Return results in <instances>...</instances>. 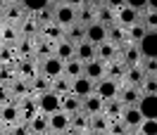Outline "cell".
<instances>
[{"instance_id": "obj_1", "label": "cell", "mask_w": 157, "mask_h": 135, "mask_svg": "<svg viewBox=\"0 0 157 135\" xmlns=\"http://www.w3.org/2000/svg\"><path fill=\"white\" fill-rule=\"evenodd\" d=\"M52 14H55V19H52V21L57 24L59 29H69L71 24H76V21H78V10H76V7H71V5H67V2L57 5Z\"/></svg>"}, {"instance_id": "obj_2", "label": "cell", "mask_w": 157, "mask_h": 135, "mask_svg": "<svg viewBox=\"0 0 157 135\" xmlns=\"http://www.w3.org/2000/svg\"><path fill=\"white\" fill-rule=\"evenodd\" d=\"M36 109H38L40 114H55L59 111V95L57 93H36Z\"/></svg>"}, {"instance_id": "obj_3", "label": "cell", "mask_w": 157, "mask_h": 135, "mask_svg": "<svg viewBox=\"0 0 157 135\" xmlns=\"http://www.w3.org/2000/svg\"><path fill=\"white\" fill-rule=\"evenodd\" d=\"M93 93L100 95L105 102H107V100H114V97L119 95V81L117 78H109V76L100 78V81H95V90H93Z\"/></svg>"}, {"instance_id": "obj_4", "label": "cell", "mask_w": 157, "mask_h": 135, "mask_svg": "<svg viewBox=\"0 0 157 135\" xmlns=\"http://www.w3.org/2000/svg\"><path fill=\"white\" fill-rule=\"evenodd\" d=\"M40 74H45L48 78H57V76H62L64 74V62L59 57H45L43 62H40Z\"/></svg>"}, {"instance_id": "obj_5", "label": "cell", "mask_w": 157, "mask_h": 135, "mask_svg": "<svg viewBox=\"0 0 157 135\" xmlns=\"http://www.w3.org/2000/svg\"><path fill=\"white\" fill-rule=\"evenodd\" d=\"M48 126L52 133H64L67 128H71V116L67 111H55V114H48Z\"/></svg>"}, {"instance_id": "obj_6", "label": "cell", "mask_w": 157, "mask_h": 135, "mask_svg": "<svg viewBox=\"0 0 157 135\" xmlns=\"http://www.w3.org/2000/svg\"><path fill=\"white\" fill-rule=\"evenodd\" d=\"M95 90V81H90L88 76H78V78H71V93L76 97H88L90 93Z\"/></svg>"}, {"instance_id": "obj_7", "label": "cell", "mask_w": 157, "mask_h": 135, "mask_svg": "<svg viewBox=\"0 0 157 135\" xmlns=\"http://www.w3.org/2000/svg\"><path fill=\"white\" fill-rule=\"evenodd\" d=\"M119 59H121L126 67H136V64H140V62H143V52H140V48H138V43L126 45L124 52L119 50Z\"/></svg>"}, {"instance_id": "obj_8", "label": "cell", "mask_w": 157, "mask_h": 135, "mask_svg": "<svg viewBox=\"0 0 157 135\" xmlns=\"http://www.w3.org/2000/svg\"><path fill=\"white\" fill-rule=\"evenodd\" d=\"M59 109L67 111V114L71 116V114H76V111L83 109V100L76 97L74 93H69V95H59Z\"/></svg>"}, {"instance_id": "obj_9", "label": "cell", "mask_w": 157, "mask_h": 135, "mask_svg": "<svg viewBox=\"0 0 157 135\" xmlns=\"http://www.w3.org/2000/svg\"><path fill=\"white\" fill-rule=\"evenodd\" d=\"M86 40L100 45L102 40H107V26H105V24H100V21L88 24V26H86Z\"/></svg>"}, {"instance_id": "obj_10", "label": "cell", "mask_w": 157, "mask_h": 135, "mask_svg": "<svg viewBox=\"0 0 157 135\" xmlns=\"http://www.w3.org/2000/svg\"><path fill=\"white\" fill-rule=\"evenodd\" d=\"M138 48L143 52V57H157V31H147L140 38Z\"/></svg>"}, {"instance_id": "obj_11", "label": "cell", "mask_w": 157, "mask_h": 135, "mask_svg": "<svg viewBox=\"0 0 157 135\" xmlns=\"http://www.w3.org/2000/svg\"><path fill=\"white\" fill-rule=\"evenodd\" d=\"M117 97L121 100V104H124V107H138V102H140L143 93H140V88H136V86H126Z\"/></svg>"}, {"instance_id": "obj_12", "label": "cell", "mask_w": 157, "mask_h": 135, "mask_svg": "<svg viewBox=\"0 0 157 135\" xmlns=\"http://www.w3.org/2000/svg\"><path fill=\"white\" fill-rule=\"evenodd\" d=\"M143 119H157V95H143L138 102Z\"/></svg>"}, {"instance_id": "obj_13", "label": "cell", "mask_w": 157, "mask_h": 135, "mask_svg": "<svg viewBox=\"0 0 157 135\" xmlns=\"http://www.w3.org/2000/svg\"><path fill=\"white\" fill-rule=\"evenodd\" d=\"M95 48H98V59H102V62H112L119 57V45H114L112 40H102Z\"/></svg>"}, {"instance_id": "obj_14", "label": "cell", "mask_w": 157, "mask_h": 135, "mask_svg": "<svg viewBox=\"0 0 157 135\" xmlns=\"http://www.w3.org/2000/svg\"><path fill=\"white\" fill-rule=\"evenodd\" d=\"M55 57H59L62 62H69V59L76 57V43H71V40H59L57 48H55Z\"/></svg>"}, {"instance_id": "obj_15", "label": "cell", "mask_w": 157, "mask_h": 135, "mask_svg": "<svg viewBox=\"0 0 157 135\" xmlns=\"http://www.w3.org/2000/svg\"><path fill=\"white\" fill-rule=\"evenodd\" d=\"M76 57L81 62H90V59L98 57V48H95V43H90V40H81L76 43Z\"/></svg>"}, {"instance_id": "obj_16", "label": "cell", "mask_w": 157, "mask_h": 135, "mask_svg": "<svg viewBox=\"0 0 157 135\" xmlns=\"http://www.w3.org/2000/svg\"><path fill=\"white\" fill-rule=\"evenodd\" d=\"M138 19H140V12H136L133 7H128V5H124L121 10H117V24H121V26H133Z\"/></svg>"}, {"instance_id": "obj_17", "label": "cell", "mask_w": 157, "mask_h": 135, "mask_svg": "<svg viewBox=\"0 0 157 135\" xmlns=\"http://www.w3.org/2000/svg\"><path fill=\"white\" fill-rule=\"evenodd\" d=\"M83 76H88L90 81H100V78H105V62L102 59H90L86 62V74Z\"/></svg>"}, {"instance_id": "obj_18", "label": "cell", "mask_w": 157, "mask_h": 135, "mask_svg": "<svg viewBox=\"0 0 157 135\" xmlns=\"http://www.w3.org/2000/svg\"><path fill=\"white\" fill-rule=\"evenodd\" d=\"M102 107H105V100L95 93H90L88 97H83V111H88L90 116L93 114H102Z\"/></svg>"}, {"instance_id": "obj_19", "label": "cell", "mask_w": 157, "mask_h": 135, "mask_svg": "<svg viewBox=\"0 0 157 135\" xmlns=\"http://www.w3.org/2000/svg\"><path fill=\"white\" fill-rule=\"evenodd\" d=\"M121 119H124V123H126L128 128H140V123L145 121L138 107H126V109H124V114H121Z\"/></svg>"}, {"instance_id": "obj_20", "label": "cell", "mask_w": 157, "mask_h": 135, "mask_svg": "<svg viewBox=\"0 0 157 135\" xmlns=\"http://www.w3.org/2000/svg\"><path fill=\"white\" fill-rule=\"evenodd\" d=\"M86 74V62H81L78 57L74 59H69V62H64V76L69 78H78V76H83Z\"/></svg>"}, {"instance_id": "obj_21", "label": "cell", "mask_w": 157, "mask_h": 135, "mask_svg": "<svg viewBox=\"0 0 157 135\" xmlns=\"http://www.w3.org/2000/svg\"><path fill=\"white\" fill-rule=\"evenodd\" d=\"M145 76H147V74H145V69L140 67V64L126 69V81H128V86L140 88V86H143V81H145Z\"/></svg>"}, {"instance_id": "obj_22", "label": "cell", "mask_w": 157, "mask_h": 135, "mask_svg": "<svg viewBox=\"0 0 157 135\" xmlns=\"http://www.w3.org/2000/svg\"><path fill=\"white\" fill-rule=\"evenodd\" d=\"M71 128H76V130H81V133H86V130H90V114L88 111H76V114H71Z\"/></svg>"}, {"instance_id": "obj_23", "label": "cell", "mask_w": 157, "mask_h": 135, "mask_svg": "<svg viewBox=\"0 0 157 135\" xmlns=\"http://www.w3.org/2000/svg\"><path fill=\"white\" fill-rule=\"evenodd\" d=\"M126 38H128V31L124 29L121 24H112V26L107 29V40H112V43L119 45V48H121V43H124Z\"/></svg>"}, {"instance_id": "obj_24", "label": "cell", "mask_w": 157, "mask_h": 135, "mask_svg": "<svg viewBox=\"0 0 157 135\" xmlns=\"http://www.w3.org/2000/svg\"><path fill=\"white\" fill-rule=\"evenodd\" d=\"M124 109H126V107L121 104V100H119V97H114V100H107V102H105V107H102V111H105L109 119H121Z\"/></svg>"}, {"instance_id": "obj_25", "label": "cell", "mask_w": 157, "mask_h": 135, "mask_svg": "<svg viewBox=\"0 0 157 135\" xmlns=\"http://www.w3.org/2000/svg\"><path fill=\"white\" fill-rule=\"evenodd\" d=\"M64 38L71 40V43H81V40H86V26L81 24V21H76V24H71L69 29H64Z\"/></svg>"}, {"instance_id": "obj_26", "label": "cell", "mask_w": 157, "mask_h": 135, "mask_svg": "<svg viewBox=\"0 0 157 135\" xmlns=\"http://www.w3.org/2000/svg\"><path fill=\"white\" fill-rule=\"evenodd\" d=\"M50 90H52V93H57V95H69V93H71V78H69V76H57V78H52Z\"/></svg>"}, {"instance_id": "obj_27", "label": "cell", "mask_w": 157, "mask_h": 135, "mask_svg": "<svg viewBox=\"0 0 157 135\" xmlns=\"http://www.w3.org/2000/svg\"><path fill=\"white\" fill-rule=\"evenodd\" d=\"M98 21L100 24H105V26H112V24H117V10H112L109 5H102L98 7Z\"/></svg>"}, {"instance_id": "obj_28", "label": "cell", "mask_w": 157, "mask_h": 135, "mask_svg": "<svg viewBox=\"0 0 157 135\" xmlns=\"http://www.w3.org/2000/svg\"><path fill=\"white\" fill-rule=\"evenodd\" d=\"M50 86H52V78H48L45 74H40V71L31 78V88H33V93H48Z\"/></svg>"}, {"instance_id": "obj_29", "label": "cell", "mask_w": 157, "mask_h": 135, "mask_svg": "<svg viewBox=\"0 0 157 135\" xmlns=\"http://www.w3.org/2000/svg\"><path fill=\"white\" fill-rule=\"evenodd\" d=\"M78 21H81L83 26H88V24H93V21H98V7H93V5L86 2V7H81V12H78Z\"/></svg>"}, {"instance_id": "obj_30", "label": "cell", "mask_w": 157, "mask_h": 135, "mask_svg": "<svg viewBox=\"0 0 157 135\" xmlns=\"http://www.w3.org/2000/svg\"><path fill=\"white\" fill-rule=\"evenodd\" d=\"M107 128H109V123H107V114L102 111V114H93L90 116V130H95V133H107Z\"/></svg>"}, {"instance_id": "obj_31", "label": "cell", "mask_w": 157, "mask_h": 135, "mask_svg": "<svg viewBox=\"0 0 157 135\" xmlns=\"http://www.w3.org/2000/svg\"><path fill=\"white\" fill-rule=\"evenodd\" d=\"M31 126V133H45V128H50L48 126V114H36L33 116V121H29Z\"/></svg>"}, {"instance_id": "obj_32", "label": "cell", "mask_w": 157, "mask_h": 135, "mask_svg": "<svg viewBox=\"0 0 157 135\" xmlns=\"http://www.w3.org/2000/svg\"><path fill=\"white\" fill-rule=\"evenodd\" d=\"M140 93H143V95H157V76L147 74L145 81H143V86H140Z\"/></svg>"}, {"instance_id": "obj_33", "label": "cell", "mask_w": 157, "mask_h": 135, "mask_svg": "<svg viewBox=\"0 0 157 135\" xmlns=\"http://www.w3.org/2000/svg\"><path fill=\"white\" fill-rule=\"evenodd\" d=\"M147 33V29H145V24H140V19L133 24V26H128V38L131 40H136V43H140V38Z\"/></svg>"}, {"instance_id": "obj_34", "label": "cell", "mask_w": 157, "mask_h": 135, "mask_svg": "<svg viewBox=\"0 0 157 135\" xmlns=\"http://www.w3.org/2000/svg\"><path fill=\"white\" fill-rule=\"evenodd\" d=\"M50 5V0H21V7H26L29 12H40Z\"/></svg>"}, {"instance_id": "obj_35", "label": "cell", "mask_w": 157, "mask_h": 135, "mask_svg": "<svg viewBox=\"0 0 157 135\" xmlns=\"http://www.w3.org/2000/svg\"><path fill=\"white\" fill-rule=\"evenodd\" d=\"M12 90V95H17V97H24L26 93H29V86H26V78H17L14 83L10 86Z\"/></svg>"}, {"instance_id": "obj_36", "label": "cell", "mask_w": 157, "mask_h": 135, "mask_svg": "<svg viewBox=\"0 0 157 135\" xmlns=\"http://www.w3.org/2000/svg\"><path fill=\"white\" fill-rule=\"evenodd\" d=\"M138 130H140V135H157V119H145Z\"/></svg>"}, {"instance_id": "obj_37", "label": "cell", "mask_w": 157, "mask_h": 135, "mask_svg": "<svg viewBox=\"0 0 157 135\" xmlns=\"http://www.w3.org/2000/svg\"><path fill=\"white\" fill-rule=\"evenodd\" d=\"M143 14H145V17H143L145 29H147V31H157V12H155V10H145Z\"/></svg>"}, {"instance_id": "obj_38", "label": "cell", "mask_w": 157, "mask_h": 135, "mask_svg": "<svg viewBox=\"0 0 157 135\" xmlns=\"http://www.w3.org/2000/svg\"><path fill=\"white\" fill-rule=\"evenodd\" d=\"M0 121H2V123H5V121H7V123H14V121H17V107H5V109L0 111Z\"/></svg>"}, {"instance_id": "obj_39", "label": "cell", "mask_w": 157, "mask_h": 135, "mask_svg": "<svg viewBox=\"0 0 157 135\" xmlns=\"http://www.w3.org/2000/svg\"><path fill=\"white\" fill-rule=\"evenodd\" d=\"M140 67L145 69V74H152V76H157V57H143Z\"/></svg>"}, {"instance_id": "obj_40", "label": "cell", "mask_w": 157, "mask_h": 135, "mask_svg": "<svg viewBox=\"0 0 157 135\" xmlns=\"http://www.w3.org/2000/svg\"><path fill=\"white\" fill-rule=\"evenodd\" d=\"M10 97H12V90L7 83H0V104H7L10 102Z\"/></svg>"}, {"instance_id": "obj_41", "label": "cell", "mask_w": 157, "mask_h": 135, "mask_svg": "<svg viewBox=\"0 0 157 135\" xmlns=\"http://www.w3.org/2000/svg\"><path fill=\"white\" fill-rule=\"evenodd\" d=\"M126 5H128V7H133L136 12H140V14L147 10V0H126Z\"/></svg>"}, {"instance_id": "obj_42", "label": "cell", "mask_w": 157, "mask_h": 135, "mask_svg": "<svg viewBox=\"0 0 157 135\" xmlns=\"http://www.w3.org/2000/svg\"><path fill=\"white\" fill-rule=\"evenodd\" d=\"M105 5H109L112 10H121L126 5V0H105Z\"/></svg>"}, {"instance_id": "obj_43", "label": "cell", "mask_w": 157, "mask_h": 135, "mask_svg": "<svg viewBox=\"0 0 157 135\" xmlns=\"http://www.w3.org/2000/svg\"><path fill=\"white\" fill-rule=\"evenodd\" d=\"M64 2L71 5V7H83V2H86V0H64Z\"/></svg>"}, {"instance_id": "obj_44", "label": "cell", "mask_w": 157, "mask_h": 135, "mask_svg": "<svg viewBox=\"0 0 157 135\" xmlns=\"http://www.w3.org/2000/svg\"><path fill=\"white\" fill-rule=\"evenodd\" d=\"M88 5H93V7H102L105 5V0H86Z\"/></svg>"}, {"instance_id": "obj_45", "label": "cell", "mask_w": 157, "mask_h": 135, "mask_svg": "<svg viewBox=\"0 0 157 135\" xmlns=\"http://www.w3.org/2000/svg\"><path fill=\"white\" fill-rule=\"evenodd\" d=\"M59 135H81V130H76V128H67L64 133H59Z\"/></svg>"}, {"instance_id": "obj_46", "label": "cell", "mask_w": 157, "mask_h": 135, "mask_svg": "<svg viewBox=\"0 0 157 135\" xmlns=\"http://www.w3.org/2000/svg\"><path fill=\"white\" fill-rule=\"evenodd\" d=\"M147 10H155L157 12V0H147Z\"/></svg>"}, {"instance_id": "obj_47", "label": "cell", "mask_w": 157, "mask_h": 135, "mask_svg": "<svg viewBox=\"0 0 157 135\" xmlns=\"http://www.w3.org/2000/svg\"><path fill=\"white\" fill-rule=\"evenodd\" d=\"M62 2H64V0H50V5H55V7H57V5H62Z\"/></svg>"}, {"instance_id": "obj_48", "label": "cell", "mask_w": 157, "mask_h": 135, "mask_svg": "<svg viewBox=\"0 0 157 135\" xmlns=\"http://www.w3.org/2000/svg\"><path fill=\"white\" fill-rule=\"evenodd\" d=\"M0 123H2V121H0Z\"/></svg>"}]
</instances>
